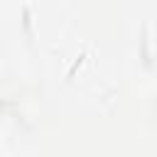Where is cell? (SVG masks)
Segmentation results:
<instances>
[{"mask_svg":"<svg viewBox=\"0 0 157 157\" xmlns=\"http://www.w3.org/2000/svg\"><path fill=\"white\" fill-rule=\"evenodd\" d=\"M83 59H86V52H81V54H78V59H76V61H74V66H71V69H69V71H66V81H69V78H74V74H76V71H78V66H81V64H83Z\"/></svg>","mask_w":157,"mask_h":157,"instance_id":"6da1fadb","label":"cell"}]
</instances>
